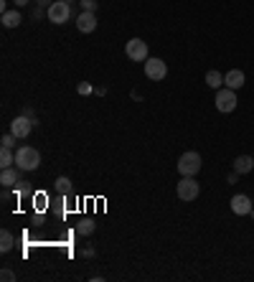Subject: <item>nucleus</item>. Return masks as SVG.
<instances>
[{"instance_id":"4","label":"nucleus","mask_w":254,"mask_h":282,"mask_svg":"<svg viewBox=\"0 0 254 282\" xmlns=\"http://www.w3.org/2000/svg\"><path fill=\"white\" fill-rule=\"evenodd\" d=\"M198 193H201V186H198V181L193 176H183L178 181V199L181 201H196Z\"/></svg>"},{"instance_id":"21","label":"nucleus","mask_w":254,"mask_h":282,"mask_svg":"<svg viewBox=\"0 0 254 282\" xmlns=\"http://www.w3.org/2000/svg\"><path fill=\"white\" fill-rule=\"evenodd\" d=\"M0 145H3V147H13V145H15V135H13V133H10V135H3Z\"/></svg>"},{"instance_id":"27","label":"nucleus","mask_w":254,"mask_h":282,"mask_svg":"<svg viewBox=\"0 0 254 282\" xmlns=\"http://www.w3.org/2000/svg\"><path fill=\"white\" fill-rule=\"evenodd\" d=\"M38 5H44V8H49V5H51V0H38Z\"/></svg>"},{"instance_id":"7","label":"nucleus","mask_w":254,"mask_h":282,"mask_svg":"<svg viewBox=\"0 0 254 282\" xmlns=\"http://www.w3.org/2000/svg\"><path fill=\"white\" fill-rule=\"evenodd\" d=\"M165 74H168V67H165L163 59L155 56V59H147V61H145V76H147V79H153V81H163Z\"/></svg>"},{"instance_id":"2","label":"nucleus","mask_w":254,"mask_h":282,"mask_svg":"<svg viewBox=\"0 0 254 282\" xmlns=\"http://www.w3.org/2000/svg\"><path fill=\"white\" fill-rule=\"evenodd\" d=\"M214 102H216V110H219V112H224V115L234 112V110H237V104H239L237 92H234V89H229V86H226V89H219Z\"/></svg>"},{"instance_id":"22","label":"nucleus","mask_w":254,"mask_h":282,"mask_svg":"<svg viewBox=\"0 0 254 282\" xmlns=\"http://www.w3.org/2000/svg\"><path fill=\"white\" fill-rule=\"evenodd\" d=\"M79 94H81V97H87V94H92V84H87V81H81V84H79Z\"/></svg>"},{"instance_id":"23","label":"nucleus","mask_w":254,"mask_h":282,"mask_svg":"<svg viewBox=\"0 0 254 282\" xmlns=\"http://www.w3.org/2000/svg\"><path fill=\"white\" fill-rule=\"evenodd\" d=\"M0 280H3V282H13V280H15V275H13L10 270H3V272H0Z\"/></svg>"},{"instance_id":"6","label":"nucleus","mask_w":254,"mask_h":282,"mask_svg":"<svg viewBox=\"0 0 254 282\" xmlns=\"http://www.w3.org/2000/svg\"><path fill=\"white\" fill-rule=\"evenodd\" d=\"M71 18V5L69 3H64V0H54L51 5H49V20L51 23H66Z\"/></svg>"},{"instance_id":"1","label":"nucleus","mask_w":254,"mask_h":282,"mask_svg":"<svg viewBox=\"0 0 254 282\" xmlns=\"http://www.w3.org/2000/svg\"><path fill=\"white\" fill-rule=\"evenodd\" d=\"M15 165L20 170H36L41 165V153L31 145H23V147L15 150Z\"/></svg>"},{"instance_id":"11","label":"nucleus","mask_w":254,"mask_h":282,"mask_svg":"<svg viewBox=\"0 0 254 282\" xmlns=\"http://www.w3.org/2000/svg\"><path fill=\"white\" fill-rule=\"evenodd\" d=\"M224 84L229 86V89H242L244 86V71H239V69H231L229 74H224Z\"/></svg>"},{"instance_id":"10","label":"nucleus","mask_w":254,"mask_h":282,"mask_svg":"<svg viewBox=\"0 0 254 282\" xmlns=\"http://www.w3.org/2000/svg\"><path fill=\"white\" fill-rule=\"evenodd\" d=\"M252 209H254V201L249 196L237 193V196L231 199V211L237 213V216H247V213H252Z\"/></svg>"},{"instance_id":"19","label":"nucleus","mask_w":254,"mask_h":282,"mask_svg":"<svg viewBox=\"0 0 254 282\" xmlns=\"http://www.w3.org/2000/svg\"><path fill=\"white\" fill-rule=\"evenodd\" d=\"M54 188H56L59 193L66 196V193H71V181H69L66 176H59V178H56V183H54Z\"/></svg>"},{"instance_id":"26","label":"nucleus","mask_w":254,"mask_h":282,"mask_svg":"<svg viewBox=\"0 0 254 282\" xmlns=\"http://www.w3.org/2000/svg\"><path fill=\"white\" fill-rule=\"evenodd\" d=\"M15 5H18V8H23V5H28V0H15Z\"/></svg>"},{"instance_id":"15","label":"nucleus","mask_w":254,"mask_h":282,"mask_svg":"<svg viewBox=\"0 0 254 282\" xmlns=\"http://www.w3.org/2000/svg\"><path fill=\"white\" fill-rule=\"evenodd\" d=\"M206 84H208L211 89H216V92H219V89H221V84H224V74H221V71H216V69H211L208 74H206Z\"/></svg>"},{"instance_id":"25","label":"nucleus","mask_w":254,"mask_h":282,"mask_svg":"<svg viewBox=\"0 0 254 282\" xmlns=\"http://www.w3.org/2000/svg\"><path fill=\"white\" fill-rule=\"evenodd\" d=\"M81 254H84V257H92V254H94V249H92V247H87V249H81Z\"/></svg>"},{"instance_id":"18","label":"nucleus","mask_w":254,"mask_h":282,"mask_svg":"<svg viewBox=\"0 0 254 282\" xmlns=\"http://www.w3.org/2000/svg\"><path fill=\"white\" fill-rule=\"evenodd\" d=\"M0 165L3 168H13L15 165V155L10 153V147H3L0 150Z\"/></svg>"},{"instance_id":"3","label":"nucleus","mask_w":254,"mask_h":282,"mask_svg":"<svg viewBox=\"0 0 254 282\" xmlns=\"http://www.w3.org/2000/svg\"><path fill=\"white\" fill-rule=\"evenodd\" d=\"M201 170V155L196 150H188L178 158V173L181 176H196Z\"/></svg>"},{"instance_id":"28","label":"nucleus","mask_w":254,"mask_h":282,"mask_svg":"<svg viewBox=\"0 0 254 282\" xmlns=\"http://www.w3.org/2000/svg\"><path fill=\"white\" fill-rule=\"evenodd\" d=\"M64 3H71V0H64Z\"/></svg>"},{"instance_id":"5","label":"nucleus","mask_w":254,"mask_h":282,"mask_svg":"<svg viewBox=\"0 0 254 282\" xmlns=\"http://www.w3.org/2000/svg\"><path fill=\"white\" fill-rule=\"evenodd\" d=\"M125 54L130 61H147V44L142 38H130L125 46Z\"/></svg>"},{"instance_id":"9","label":"nucleus","mask_w":254,"mask_h":282,"mask_svg":"<svg viewBox=\"0 0 254 282\" xmlns=\"http://www.w3.org/2000/svg\"><path fill=\"white\" fill-rule=\"evenodd\" d=\"M76 28H79L81 33H92V31L97 28V13L81 10V13L76 15Z\"/></svg>"},{"instance_id":"13","label":"nucleus","mask_w":254,"mask_h":282,"mask_svg":"<svg viewBox=\"0 0 254 282\" xmlns=\"http://www.w3.org/2000/svg\"><path fill=\"white\" fill-rule=\"evenodd\" d=\"M252 168H254V158H252V155H239V158L234 160V170H237L239 176L249 173Z\"/></svg>"},{"instance_id":"16","label":"nucleus","mask_w":254,"mask_h":282,"mask_svg":"<svg viewBox=\"0 0 254 282\" xmlns=\"http://www.w3.org/2000/svg\"><path fill=\"white\" fill-rule=\"evenodd\" d=\"M94 229H97V224H94L92 219H81V221L76 224V234H81V236H89Z\"/></svg>"},{"instance_id":"20","label":"nucleus","mask_w":254,"mask_h":282,"mask_svg":"<svg viewBox=\"0 0 254 282\" xmlns=\"http://www.w3.org/2000/svg\"><path fill=\"white\" fill-rule=\"evenodd\" d=\"M79 3H81V10H92V13L97 10V0H79Z\"/></svg>"},{"instance_id":"24","label":"nucleus","mask_w":254,"mask_h":282,"mask_svg":"<svg viewBox=\"0 0 254 282\" xmlns=\"http://www.w3.org/2000/svg\"><path fill=\"white\" fill-rule=\"evenodd\" d=\"M237 178H239V173L234 170V173H229V178H226V181H229V183H237Z\"/></svg>"},{"instance_id":"8","label":"nucleus","mask_w":254,"mask_h":282,"mask_svg":"<svg viewBox=\"0 0 254 282\" xmlns=\"http://www.w3.org/2000/svg\"><path fill=\"white\" fill-rule=\"evenodd\" d=\"M33 120L31 117H26V115H20V117H15L13 122H10V133L18 138V140H23V138H28L31 135V130H33Z\"/></svg>"},{"instance_id":"14","label":"nucleus","mask_w":254,"mask_h":282,"mask_svg":"<svg viewBox=\"0 0 254 282\" xmlns=\"http://www.w3.org/2000/svg\"><path fill=\"white\" fill-rule=\"evenodd\" d=\"M0 20H3V26H5V28H18L23 18H20V13H18V10H5V13L0 15Z\"/></svg>"},{"instance_id":"17","label":"nucleus","mask_w":254,"mask_h":282,"mask_svg":"<svg viewBox=\"0 0 254 282\" xmlns=\"http://www.w3.org/2000/svg\"><path fill=\"white\" fill-rule=\"evenodd\" d=\"M13 244H15L13 234H10L8 229H3V231H0V252H10V249H13Z\"/></svg>"},{"instance_id":"12","label":"nucleus","mask_w":254,"mask_h":282,"mask_svg":"<svg viewBox=\"0 0 254 282\" xmlns=\"http://www.w3.org/2000/svg\"><path fill=\"white\" fill-rule=\"evenodd\" d=\"M0 183H3L5 188L20 183V168H18V165H15V168H3V173H0Z\"/></svg>"}]
</instances>
